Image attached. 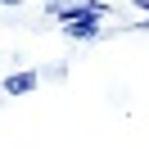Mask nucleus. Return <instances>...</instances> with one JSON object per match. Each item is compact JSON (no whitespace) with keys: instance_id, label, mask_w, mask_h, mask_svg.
Returning a JSON list of instances; mask_svg holds the SVG:
<instances>
[{"instance_id":"1","label":"nucleus","mask_w":149,"mask_h":149,"mask_svg":"<svg viewBox=\"0 0 149 149\" xmlns=\"http://www.w3.org/2000/svg\"><path fill=\"white\" fill-rule=\"evenodd\" d=\"M36 86H41V72H36V68H23V72H9V77H5L0 91H5V95H32Z\"/></svg>"},{"instance_id":"2","label":"nucleus","mask_w":149,"mask_h":149,"mask_svg":"<svg viewBox=\"0 0 149 149\" xmlns=\"http://www.w3.org/2000/svg\"><path fill=\"white\" fill-rule=\"evenodd\" d=\"M104 14H113L104 0H77V5H72V23H100ZM63 27H68V23H63Z\"/></svg>"},{"instance_id":"3","label":"nucleus","mask_w":149,"mask_h":149,"mask_svg":"<svg viewBox=\"0 0 149 149\" xmlns=\"http://www.w3.org/2000/svg\"><path fill=\"white\" fill-rule=\"evenodd\" d=\"M63 32H68L72 41H100V32H104V27H100V23H68Z\"/></svg>"},{"instance_id":"4","label":"nucleus","mask_w":149,"mask_h":149,"mask_svg":"<svg viewBox=\"0 0 149 149\" xmlns=\"http://www.w3.org/2000/svg\"><path fill=\"white\" fill-rule=\"evenodd\" d=\"M72 5H77V0H45V9L54 14L59 23H72Z\"/></svg>"},{"instance_id":"5","label":"nucleus","mask_w":149,"mask_h":149,"mask_svg":"<svg viewBox=\"0 0 149 149\" xmlns=\"http://www.w3.org/2000/svg\"><path fill=\"white\" fill-rule=\"evenodd\" d=\"M136 9H140V14H149V0H136Z\"/></svg>"},{"instance_id":"6","label":"nucleus","mask_w":149,"mask_h":149,"mask_svg":"<svg viewBox=\"0 0 149 149\" xmlns=\"http://www.w3.org/2000/svg\"><path fill=\"white\" fill-rule=\"evenodd\" d=\"M0 5H23V0H0Z\"/></svg>"}]
</instances>
